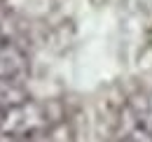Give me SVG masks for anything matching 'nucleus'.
Returning <instances> with one entry per match:
<instances>
[{
	"instance_id": "obj_1",
	"label": "nucleus",
	"mask_w": 152,
	"mask_h": 142,
	"mask_svg": "<svg viewBox=\"0 0 152 142\" xmlns=\"http://www.w3.org/2000/svg\"><path fill=\"white\" fill-rule=\"evenodd\" d=\"M58 121V112L54 105L23 100L0 117V135H10L14 140L28 142L31 138H40L49 133Z\"/></svg>"
},
{
	"instance_id": "obj_2",
	"label": "nucleus",
	"mask_w": 152,
	"mask_h": 142,
	"mask_svg": "<svg viewBox=\"0 0 152 142\" xmlns=\"http://www.w3.org/2000/svg\"><path fill=\"white\" fill-rule=\"evenodd\" d=\"M115 140L152 142V91L136 93L126 100L117 119Z\"/></svg>"
},
{
	"instance_id": "obj_3",
	"label": "nucleus",
	"mask_w": 152,
	"mask_h": 142,
	"mask_svg": "<svg viewBox=\"0 0 152 142\" xmlns=\"http://www.w3.org/2000/svg\"><path fill=\"white\" fill-rule=\"evenodd\" d=\"M28 70V58L12 40L0 42V82L2 79H21Z\"/></svg>"
},
{
	"instance_id": "obj_4",
	"label": "nucleus",
	"mask_w": 152,
	"mask_h": 142,
	"mask_svg": "<svg viewBox=\"0 0 152 142\" xmlns=\"http://www.w3.org/2000/svg\"><path fill=\"white\" fill-rule=\"evenodd\" d=\"M23 100H28V93L19 84V79H2L0 82V117Z\"/></svg>"
},
{
	"instance_id": "obj_5",
	"label": "nucleus",
	"mask_w": 152,
	"mask_h": 142,
	"mask_svg": "<svg viewBox=\"0 0 152 142\" xmlns=\"http://www.w3.org/2000/svg\"><path fill=\"white\" fill-rule=\"evenodd\" d=\"M2 2H5V0H0V7H2Z\"/></svg>"
},
{
	"instance_id": "obj_6",
	"label": "nucleus",
	"mask_w": 152,
	"mask_h": 142,
	"mask_svg": "<svg viewBox=\"0 0 152 142\" xmlns=\"http://www.w3.org/2000/svg\"><path fill=\"white\" fill-rule=\"evenodd\" d=\"M115 142H124V140H115Z\"/></svg>"
}]
</instances>
